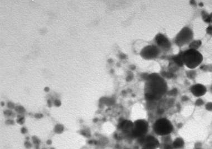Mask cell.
Returning a JSON list of instances; mask_svg holds the SVG:
<instances>
[{
	"label": "cell",
	"instance_id": "6da1fadb",
	"mask_svg": "<svg viewBox=\"0 0 212 149\" xmlns=\"http://www.w3.org/2000/svg\"><path fill=\"white\" fill-rule=\"evenodd\" d=\"M148 85L152 90L150 93H147L146 98L149 99H155L158 96L163 94L166 89V84L163 79L157 74H152L148 77Z\"/></svg>",
	"mask_w": 212,
	"mask_h": 149
},
{
	"label": "cell",
	"instance_id": "7a4b0ae2",
	"mask_svg": "<svg viewBox=\"0 0 212 149\" xmlns=\"http://www.w3.org/2000/svg\"><path fill=\"white\" fill-rule=\"evenodd\" d=\"M183 63L189 68H195L203 61V56L197 50L189 49L182 54Z\"/></svg>",
	"mask_w": 212,
	"mask_h": 149
},
{
	"label": "cell",
	"instance_id": "3957f363",
	"mask_svg": "<svg viewBox=\"0 0 212 149\" xmlns=\"http://www.w3.org/2000/svg\"><path fill=\"white\" fill-rule=\"evenodd\" d=\"M193 39V32L190 27H183L177 35L175 43L179 47L190 44Z\"/></svg>",
	"mask_w": 212,
	"mask_h": 149
},
{
	"label": "cell",
	"instance_id": "277c9868",
	"mask_svg": "<svg viewBox=\"0 0 212 149\" xmlns=\"http://www.w3.org/2000/svg\"><path fill=\"white\" fill-rule=\"evenodd\" d=\"M160 51L161 50L157 45H147L141 50L140 55L145 59H153L158 57Z\"/></svg>",
	"mask_w": 212,
	"mask_h": 149
},
{
	"label": "cell",
	"instance_id": "5b68a950",
	"mask_svg": "<svg viewBox=\"0 0 212 149\" xmlns=\"http://www.w3.org/2000/svg\"><path fill=\"white\" fill-rule=\"evenodd\" d=\"M154 130L156 133L160 135H164L172 132V126L168 121L163 119L156 122L154 126Z\"/></svg>",
	"mask_w": 212,
	"mask_h": 149
},
{
	"label": "cell",
	"instance_id": "8992f818",
	"mask_svg": "<svg viewBox=\"0 0 212 149\" xmlns=\"http://www.w3.org/2000/svg\"><path fill=\"white\" fill-rule=\"evenodd\" d=\"M157 46L160 50L168 51L170 49L172 44L168 38L162 34H158L155 38Z\"/></svg>",
	"mask_w": 212,
	"mask_h": 149
},
{
	"label": "cell",
	"instance_id": "52a82bcc",
	"mask_svg": "<svg viewBox=\"0 0 212 149\" xmlns=\"http://www.w3.org/2000/svg\"><path fill=\"white\" fill-rule=\"evenodd\" d=\"M147 128V125L146 122H145L144 121H138L136 122L134 133L137 136L142 135L146 132Z\"/></svg>",
	"mask_w": 212,
	"mask_h": 149
},
{
	"label": "cell",
	"instance_id": "ba28073f",
	"mask_svg": "<svg viewBox=\"0 0 212 149\" xmlns=\"http://www.w3.org/2000/svg\"><path fill=\"white\" fill-rule=\"evenodd\" d=\"M191 91L194 95L197 96H200L204 95L206 92L205 87L200 84H197L191 87Z\"/></svg>",
	"mask_w": 212,
	"mask_h": 149
},
{
	"label": "cell",
	"instance_id": "9c48e42d",
	"mask_svg": "<svg viewBox=\"0 0 212 149\" xmlns=\"http://www.w3.org/2000/svg\"><path fill=\"white\" fill-rule=\"evenodd\" d=\"M202 43L200 41H192L189 44V49L197 50L201 46Z\"/></svg>",
	"mask_w": 212,
	"mask_h": 149
},
{
	"label": "cell",
	"instance_id": "30bf717a",
	"mask_svg": "<svg viewBox=\"0 0 212 149\" xmlns=\"http://www.w3.org/2000/svg\"><path fill=\"white\" fill-rule=\"evenodd\" d=\"M184 144L183 143V140L181 139H177L176 141L174 142V147L175 148H181V146H183V145Z\"/></svg>",
	"mask_w": 212,
	"mask_h": 149
},
{
	"label": "cell",
	"instance_id": "8fae6325",
	"mask_svg": "<svg viewBox=\"0 0 212 149\" xmlns=\"http://www.w3.org/2000/svg\"><path fill=\"white\" fill-rule=\"evenodd\" d=\"M207 33L209 34L212 35V26H209V27L207 28Z\"/></svg>",
	"mask_w": 212,
	"mask_h": 149
},
{
	"label": "cell",
	"instance_id": "7c38bea8",
	"mask_svg": "<svg viewBox=\"0 0 212 149\" xmlns=\"http://www.w3.org/2000/svg\"><path fill=\"white\" fill-rule=\"evenodd\" d=\"M206 108L209 110H212V103H208L206 105Z\"/></svg>",
	"mask_w": 212,
	"mask_h": 149
},
{
	"label": "cell",
	"instance_id": "4fadbf2b",
	"mask_svg": "<svg viewBox=\"0 0 212 149\" xmlns=\"http://www.w3.org/2000/svg\"><path fill=\"white\" fill-rule=\"evenodd\" d=\"M203 102L202 100L201 99H199L197 102V105H202V104H203Z\"/></svg>",
	"mask_w": 212,
	"mask_h": 149
},
{
	"label": "cell",
	"instance_id": "5bb4252c",
	"mask_svg": "<svg viewBox=\"0 0 212 149\" xmlns=\"http://www.w3.org/2000/svg\"><path fill=\"white\" fill-rule=\"evenodd\" d=\"M190 4H191V5H195L196 3H195V0H190Z\"/></svg>",
	"mask_w": 212,
	"mask_h": 149
},
{
	"label": "cell",
	"instance_id": "9a60e30c",
	"mask_svg": "<svg viewBox=\"0 0 212 149\" xmlns=\"http://www.w3.org/2000/svg\"><path fill=\"white\" fill-rule=\"evenodd\" d=\"M166 149H172V148H170V146H168V147H167V148H166Z\"/></svg>",
	"mask_w": 212,
	"mask_h": 149
}]
</instances>
